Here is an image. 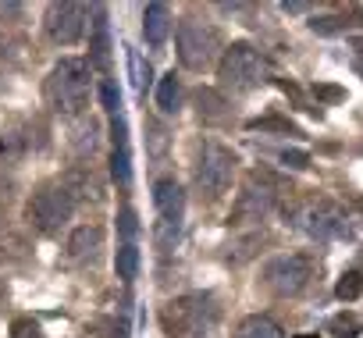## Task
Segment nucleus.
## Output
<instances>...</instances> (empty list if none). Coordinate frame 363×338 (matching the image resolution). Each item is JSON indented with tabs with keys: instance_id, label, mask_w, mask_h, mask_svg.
Returning a JSON list of instances; mask_svg holds the SVG:
<instances>
[{
	"instance_id": "39448f33",
	"label": "nucleus",
	"mask_w": 363,
	"mask_h": 338,
	"mask_svg": "<svg viewBox=\"0 0 363 338\" xmlns=\"http://www.w3.org/2000/svg\"><path fill=\"white\" fill-rule=\"evenodd\" d=\"M178 61L182 68H189V72H207L221 50V36L214 26L200 22V18H182L178 22Z\"/></svg>"
},
{
	"instance_id": "6e6552de",
	"label": "nucleus",
	"mask_w": 363,
	"mask_h": 338,
	"mask_svg": "<svg viewBox=\"0 0 363 338\" xmlns=\"http://www.w3.org/2000/svg\"><path fill=\"white\" fill-rule=\"evenodd\" d=\"M26 214H29V221H33L36 232L57 235L72 221V214H75V196H72L68 186H47V189H40L29 200V210Z\"/></svg>"
},
{
	"instance_id": "c85d7f7f",
	"label": "nucleus",
	"mask_w": 363,
	"mask_h": 338,
	"mask_svg": "<svg viewBox=\"0 0 363 338\" xmlns=\"http://www.w3.org/2000/svg\"><path fill=\"white\" fill-rule=\"evenodd\" d=\"M250 128H278V132H296L289 121H278V118H264V121H250Z\"/></svg>"
},
{
	"instance_id": "7c9ffc66",
	"label": "nucleus",
	"mask_w": 363,
	"mask_h": 338,
	"mask_svg": "<svg viewBox=\"0 0 363 338\" xmlns=\"http://www.w3.org/2000/svg\"><path fill=\"white\" fill-rule=\"evenodd\" d=\"M352 47H356V50H359V54H363V40H356V43H352Z\"/></svg>"
},
{
	"instance_id": "f8f14e48",
	"label": "nucleus",
	"mask_w": 363,
	"mask_h": 338,
	"mask_svg": "<svg viewBox=\"0 0 363 338\" xmlns=\"http://www.w3.org/2000/svg\"><path fill=\"white\" fill-rule=\"evenodd\" d=\"M167 33H171V8L167 4H146L143 11V36L153 50H160L167 43Z\"/></svg>"
},
{
	"instance_id": "1a4fd4ad",
	"label": "nucleus",
	"mask_w": 363,
	"mask_h": 338,
	"mask_svg": "<svg viewBox=\"0 0 363 338\" xmlns=\"http://www.w3.org/2000/svg\"><path fill=\"white\" fill-rule=\"evenodd\" d=\"M153 207H157V228H153V239L160 249H171L178 242V232H182V214H186V193L174 179H160L153 186Z\"/></svg>"
},
{
	"instance_id": "0eeeda50",
	"label": "nucleus",
	"mask_w": 363,
	"mask_h": 338,
	"mask_svg": "<svg viewBox=\"0 0 363 338\" xmlns=\"http://www.w3.org/2000/svg\"><path fill=\"white\" fill-rule=\"evenodd\" d=\"M274 200H278V182H274V175L253 171V175L242 182L239 196H235V207H232V214H228V225H260V221L274 210Z\"/></svg>"
},
{
	"instance_id": "2f4dec72",
	"label": "nucleus",
	"mask_w": 363,
	"mask_h": 338,
	"mask_svg": "<svg viewBox=\"0 0 363 338\" xmlns=\"http://www.w3.org/2000/svg\"><path fill=\"white\" fill-rule=\"evenodd\" d=\"M299 338H317V334H299Z\"/></svg>"
},
{
	"instance_id": "4be33fe9",
	"label": "nucleus",
	"mask_w": 363,
	"mask_h": 338,
	"mask_svg": "<svg viewBox=\"0 0 363 338\" xmlns=\"http://www.w3.org/2000/svg\"><path fill=\"white\" fill-rule=\"evenodd\" d=\"M328 331H331L335 338H356V334H359V320H356L352 313H338V317L328 320Z\"/></svg>"
},
{
	"instance_id": "b1692460",
	"label": "nucleus",
	"mask_w": 363,
	"mask_h": 338,
	"mask_svg": "<svg viewBox=\"0 0 363 338\" xmlns=\"http://www.w3.org/2000/svg\"><path fill=\"white\" fill-rule=\"evenodd\" d=\"M11 338H47V334H43L40 320H33V317H15V320H11Z\"/></svg>"
},
{
	"instance_id": "393cba45",
	"label": "nucleus",
	"mask_w": 363,
	"mask_h": 338,
	"mask_svg": "<svg viewBox=\"0 0 363 338\" xmlns=\"http://www.w3.org/2000/svg\"><path fill=\"white\" fill-rule=\"evenodd\" d=\"M118 228H121L125 242H135V232H139V225H135V210H132V207H125V210L118 214Z\"/></svg>"
},
{
	"instance_id": "20e7f679",
	"label": "nucleus",
	"mask_w": 363,
	"mask_h": 338,
	"mask_svg": "<svg viewBox=\"0 0 363 338\" xmlns=\"http://www.w3.org/2000/svg\"><path fill=\"white\" fill-rule=\"evenodd\" d=\"M218 79H221V89H228V93H250V89H257L267 79V64H264V57H260L257 47L232 43L221 54Z\"/></svg>"
},
{
	"instance_id": "9b49d317",
	"label": "nucleus",
	"mask_w": 363,
	"mask_h": 338,
	"mask_svg": "<svg viewBox=\"0 0 363 338\" xmlns=\"http://www.w3.org/2000/svg\"><path fill=\"white\" fill-rule=\"evenodd\" d=\"M303 228L313 235V239H320V242H331V239H342L345 235V214H342V207L338 203H317V207H310L306 214H303Z\"/></svg>"
},
{
	"instance_id": "ddd939ff",
	"label": "nucleus",
	"mask_w": 363,
	"mask_h": 338,
	"mask_svg": "<svg viewBox=\"0 0 363 338\" xmlns=\"http://www.w3.org/2000/svg\"><path fill=\"white\" fill-rule=\"evenodd\" d=\"M111 132H114V150H111V175L118 186L132 182V167H128V139H125V121L114 114L111 118Z\"/></svg>"
},
{
	"instance_id": "a211bd4d",
	"label": "nucleus",
	"mask_w": 363,
	"mask_h": 338,
	"mask_svg": "<svg viewBox=\"0 0 363 338\" xmlns=\"http://www.w3.org/2000/svg\"><path fill=\"white\" fill-rule=\"evenodd\" d=\"M96 26H93V54H89V64L93 68H100V72H107V50H111V43H107V22H104V8H96Z\"/></svg>"
},
{
	"instance_id": "bb28decb",
	"label": "nucleus",
	"mask_w": 363,
	"mask_h": 338,
	"mask_svg": "<svg viewBox=\"0 0 363 338\" xmlns=\"http://www.w3.org/2000/svg\"><path fill=\"white\" fill-rule=\"evenodd\" d=\"M100 96H104V107L111 111V118L118 114V107H121V96H118V89H114V82H104L100 86Z\"/></svg>"
},
{
	"instance_id": "2eb2a0df",
	"label": "nucleus",
	"mask_w": 363,
	"mask_h": 338,
	"mask_svg": "<svg viewBox=\"0 0 363 338\" xmlns=\"http://www.w3.org/2000/svg\"><path fill=\"white\" fill-rule=\"evenodd\" d=\"M232 338H285V331L267 313H250V317H242V324L235 327Z\"/></svg>"
},
{
	"instance_id": "cd10ccee",
	"label": "nucleus",
	"mask_w": 363,
	"mask_h": 338,
	"mask_svg": "<svg viewBox=\"0 0 363 338\" xmlns=\"http://www.w3.org/2000/svg\"><path fill=\"white\" fill-rule=\"evenodd\" d=\"M313 93H317L320 100H328V103H335V100L345 96V89H338V86H313Z\"/></svg>"
},
{
	"instance_id": "dca6fc26",
	"label": "nucleus",
	"mask_w": 363,
	"mask_h": 338,
	"mask_svg": "<svg viewBox=\"0 0 363 338\" xmlns=\"http://www.w3.org/2000/svg\"><path fill=\"white\" fill-rule=\"evenodd\" d=\"M157 107H160V114H178V107H182V89H178L174 72H167V75L157 82Z\"/></svg>"
},
{
	"instance_id": "7ed1b4c3",
	"label": "nucleus",
	"mask_w": 363,
	"mask_h": 338,
	"mask_svg": "<svg viewBox=\"0 0 363 338\" xmlns=\"http://www.w3.org/2000/svg\"><path fill=\"white\" fill-rule=\"evenodd\" d=\"M313 271H317L313 257H306V253H281V257H274V260L264 264L260 281H264V288H267L271 295H278V299H296L299 292L310 288Z\"/></svg>"
},
{
	"instance_id": "aec40b11",
	"label": "nucleus",
	"mask_w": 363,
	"mask_h": 338,
	"mask_svg": "<svg viewBox=\"0 0 363 338\" xmlns=\"http://www.w3.org/2000/svg\"><path fill=\"white\" fill-rule=\"evenodd\" d=\"M352 26H359V22H352L349 15H324V18H313L310 22V29L320 33V36H335V33H345Z\"/></svg>"
},
{
	"instance_id": "423d86ee",
	"label": "nucleus",
	"mask_w": 363,
	"mask_h": 338,
	"mask_svg": "<svg viewBox=\"0 0 363 338\" xmlns=\"http://www.w3.org/2000/svg\"><path fill=\"white\" fill-rule=\"evenodd\" d=\"M235 164H239V157L228 146H221L218 139H207L200 146V157H196V189L207 200H221L232 186Z\"/></svg>"
},
{
	"instance_id": "4468645a",
	"label": "nucleus",
	"mask_w": 363,
	"mask_h": 338,
	"mask_svg": "<svg viewBox=\"0 0 363 338\" xmlns=\"http://www.w3.org/2000/svg\"><path fill=\"white\" fill-rule=\"evenodd\" d=\"M100 249H104V232L96 225H82L68 239V257L72 260H96Z\"/></svg>"
},
{
	"instance_id": "5701e85b",
	"label": "nucleus",
	"mask_w": 363,
	"mask_h": 338,
	"mask_svg": "<svg viewBox=\"0 0 363 338\" xmlns=\"http://www.w3.org/2000/svg\"><path fill=\"white\" fill-rule=\"evenodd\" d=\"M93 331L100 338H128V324L118 320V317H96L93 320Z\"/></svg>"
},
{
	"instance_id": "c756f323",
	"label": "nucleus",
	"mask_w": 363,
	"mask_h": 338,
	"mask_svg": "<svg viewBox=\"0 0 363 338\" xmlns=\"http://www.w3.org/2000/svg\"><path fill=\"white\" fill-rule=\"evenodd\" d=\"M306 8H310V4H281L285 15H299V11H306Z\"/></svg>"
},
{
	"instance_id": "f03ea898",
	"label": "nucleus",
	"mask_w": 363,
	"mask_h": 338,
	"mask_svg": "<svg viewBox=\"0 0 363 338\" xmlns=\"http://www.w3.org/2000/svg\"><path fill=\"white\" fill-rule=\"evenodd\" d=\"M47 103L61 118H79L89 107V64L82 57H61L47 75Z\"/></svg>"
},
{
	"instance_id": "a878e982",
	"label": "nucleus",
	"mask_w": 363,
	"mask_h": 338,
	"mask_svg": "<svg viewBox=\"0 0 363 338\" xmlns=\"http://www.w3.org/2000/svg\"><path fill=\"white\" fill-rule=\"evenodd\" d=\"M281 164L303 171V167H310V153H306V150H285V153H281Z\"/></svg>"
},
{
	"instance_id": "412c9836",
	"label": "nucleus",
	"mask_w": 363,
	"mask_h": 338,
	"mask_svg": "<svg viewBox=\"0 0 363 338\" xmlns=\"http://www.w3.org/2000/svg\"><path fill=\"white\" fill-rule=\"evenodd\" d=\"M335 295H338L342 303L359 299V295H363V274H359V271H345V274L338 278V285H335Z\"/></svg>"
},
{
	"instance_id": "f257e3e1",
	"label": "nucleus",
	"mask_w": 363,
	"mask_h": 338,
	"mask_svg": "<svg viewBox=\"0 0 363 338\" xmlns=\"http://www.w3.org/2000/svg\"><path fill=\"white\" fill-rule=\"evenodd\" d=\"M160 324L171 338H211L221 324V306L211 292H189L160 310Z\"/></svg>"
},
{
	"instance_id": "6ab92c4d",
	"label": "nucleus",
	"mask_w": 363,
	"mask_h": 338,
	"mask_svg": "<svg viewBox=\"0 0 363 338\" xmlns=\"http://www.w3.org/2000/svg\"><path fill=\"white\" fill-rule=\"evenodd\" d=\"M114 267H118V278H121L125 285L135 281V274H139V249H135V242H121V246H118Z\"/></svg>"
},
{
	"instance_id": "f3484780",
	"label": "nucleus",
	"mask_w": 363,
	"mask_h": 338,
	"mask_svg": "<svg viewBox=\"0 0 363 338\" xmlns=\"http://www.w3.org/2000/svg\"><path fill=\"white\" fill-rule=\"evenodd\" d=\"M196 103H200V118L203 121H225L228 118V103H225V96L218 89H200Z\"/></svg>"
},
{
	"instance_id": "9d476101",
	"label": "nucleus",
	"mask_w": 363,
	"mask_h": 338,
	"mask_svg": "<svg viewBox=\"0 0 363 338\" xmlns=\"http://www.w3.org/2000/svg\"><path fill=\"white\" fill-rule=\"evenodd\" d=\"M86 18H89L86 4H50L43 15V29L57 47H75L86 36Z\"/></svg>"
}]
</instances>
